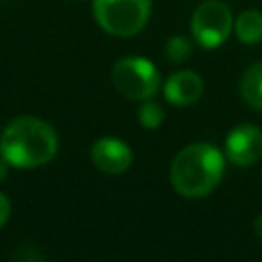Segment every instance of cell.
<instances>
[{
  "mask_svg": "<svg viewBox=\"0 0 262 262\" xmlns=\"http://www.w3.org/2000/svg\"><path fill=\"white\" fill-rule=\"evenodd\" d=\"M0 154L14 168H39L57 154V135L49 123L37 117H18L6 125Z\"/></svg>",
  "mask_w": 262,
  "mask_h": 262,
  "instance_id": "1",
  "label": "cell"
},
{
  "mask_svg": "<svg viewBox=\"0 0 262 262\" xmlns=\"http://www.w3.org/2000/svg\"><path fill=\"white\" fill-rule=\"evenodd\" d=\"M225 172L223 154L211 143H192L182 147L170 166V182L180 196H207Z\"/></svg>",
  "mask_w": 262,
  "mask_h": 262,
  "instance_id": "2",
  "label": "cell"
},
{
  "mask_svg": "<svg viewBox=\"0 0 262 262\" xmlns=\"http://www.w3.org/2000/svg\"><path fill=\"white\" fill-rule=\"evenodd\" d=\"M96 23L100 29L115 37L137 35L151 12L149 0H94L92 2Z\"/></svg>",
  "mask_w": 262,
  "mask_h": 262,
  "instance_id": "3",
  "label": "cell"
},
{
  "mask_svg": "<svg viewBox=\"0 0 262 262\" xmlns=\"http://www.w3.org/2000/svg\"><path fill=\"white\" fill-rule=\"evenodd\" d=\"M113 84L131 100H147L160 88V72L145 57H123L113 66Z\"/></svg>",
  "mask_w": 262,
  "mask_h": 262,
  "instance_id": "4",
  "label": "cell"
},
{
  "mask_svg": "<svg viewBox=\"0 0 262 262\" xmlns=\"http://www.w3.org/2000/svg\"><path fill=\"white\" fill-rule=\"evenodd\" d=\"M231 29H233L231 10L221 0L201 2L190 20L192 37L205 49H213V47L221 45L227 39V35L231 33Z\"/></svg>",
  "mask_w": 262,
  "mask_h": 262,
  "instance_id": "5",
  "label": "cell"
},
{
  "mask_svg": "<svg viewBox=\"0 0 262 262\" xmlns=\"http://www.w3.org/2000/svg\"><path fill=\"white\" fill-rule=\"evenodd\" d=\"M225 156L235 166H252L262 158V131L252 123L233 127L225 139Z\"/></svg>",
  "mask_w": 262,
  "mask_h": 262,
  "instance_id": "6",
  "label": "cell"
},
{
  "mask_svg": "<svg viewBox=\"0 0 262 262\" xmlns=\"http://www.w3.org/2000/svg\"><path fill=\"white\" fill-rule=\"evenodd\" d=\"M92 164L104 174H121L131 166L133 154L129 145L115 137H100L90 147Z\"/></svg>",
  "mask_w": 262,
  "mask_h": 262,
  "instance_id": "7",
  "label": "cell"
},
{
  "mask_svg": "<svg viewBox=\"0 0 262 262\" xmlns=\"http://www.w3.org/2000/svg\"><path fill=\"white\" fill-rule=\"evenodd\" d=\"M203 78L190 70H180L176 74H172L166 84H164V96L168 98V102L178 104V106H188L194 104L201 94H203Z\"/></svg>",
  "mask_w": 262,
  "mask_h": 262,
  "instance_id": "8",
  "label": "cell"
},
{
  "mask_svg": "<svg viewBox=\"0 0 262 262\" xmlns=\"http://www.w3.org/2000/svg\"><path fill=\"white\" fill-rule=\"evenodd\" d=\"M239 90H242V96L248 106L262 111V61H258L246 70Z\"/></svg>",
  "mask_w": 262,
  "mask_h": 262,
  "instance_id": "9",
  "label": "cell"
},
{
  "mask_svg": "<svg viewBox=\"0 0 262 262\" xmlns=\"http://www.w3.org/2000/svg\"><path fill=\"white\" fill-rule=\"evenodd\" d=\"M233 31L242 43L254 45L262 41V12L258 10H246L237 16L233 23Z\"/></svg>",
  "mask_w": 262,
  "mask_h": 262,
  "instance_id": "10",
  "label": "cell"
},
{
  "mask_svg": "<svg viewBox=\"0 0 262 262\" xmlns=\"http://www.w3.org/2000/svg\"><path fill=\"white\" fill-rule=\"evenodd\" d=\"M137 119H139V123H141L143 127L156 129V127H160L162 121H164V108H162L158 102H154V100L147 98V100H143V104L139 106Z\"/></svg>",
  "mask_w": 262,
  "mask_h": 262,
  "instance_id": "11",
  "label": "cell"
},
{
  "mask_svg": "<svg viewBox=\"0 0 262 262\" xmlns=\"http://www.w3.org/2000/svg\"><path fill=\"white\" fill-rule=\"evenodd\" d=\"M190 51H192V45H190V41H188L186 37H182V35H174V37H170L168 43H166V55H168V59H172V61H176V63L188 59V57H190Z\"/></svg>",
  "mask_w": 262,
  "mask_h": 262,
  "instance_id": "12",
  "label": "cell"
},
{
  "mask_svg": "<svg viewBox=\"0 0 262 262\" xmlns=\"http://www.w3.org/2000/svg\"><path fill=\"white\" fill-rule=\"evenodd\" d=\"M8 217H10V201L4 192H0V227L8 221Z\"/></svg>",
  "mask_w": 262,
  "mask_h": 262,
  "instance_id": "13",
  "label": "cell"
},
{
  "mask_svg": "<svg viewBox=\"0 0 262 262\" xmlns=\"http://www.w3.org/2000/svg\"><path fill=\"white\" fill-rule=\"evenodd\" d=\"M8 166H10V164H8V160L0 154V182L6 178V174H8Z\"/></svg>",
  "mask_w": 262,
  "mask_h": 262,
  "instance_id": "14",
  "label": "cell"
},
{
  "mask_svg": "<svg viewBox=\"0 0 262 262\" xmlns=\"http://www.w3.org/2000/svg\"><path fill=\"white\" fill-rule=\"evenodd\" d=\"M254 231H256V235L262 239V215L256 217V221H254Z\"/></svg>",
  "mask_w": 262,
  "mask_h": 262,
  "instance_id": "15",
  "label": "cell"
}]
</instances>
